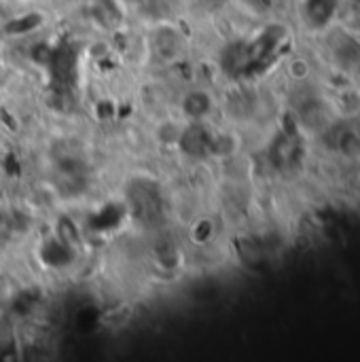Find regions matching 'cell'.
<instances>
[{
  "label": "cell",
  "instance_id": "6da1fadb",
  "mask_svg": "<svg viewBox=\"0 0 360 362\" xmlns=\"http://www.w3.org/2000/svg\"><path fill=\"white\" fill-rule=\"evenodd\" d=\"M308 155L306 138L299 123L293 119L291 127H284L276 134L269 144V163L278 172H295L303 165Z\"/></svg>",
  "mask_w": 360,
  "mask_h": 362
},
{
  "label": "cell",
  "instance_id": "7a4b0ae2",
  "mask_svg": "<svg viewBox=\"0 0 360 362\" xmlns=\"http://www.w3.org/2000/svg\"><path fill=\"white\" fill-rule=\"evenodd\" d=\"M323 136L325 146L342 157H356L360 153V112L359 115H342L318 132Z\"/></svg>",
  "mask_w": 360,
  "mask_h": 362
},
{
  "label": "cell",
  "instance_id": "3957f363",
  "mask_svg": "<svg viewBox=\"0 0 360 362\" xmlns=\"http://www.w3.org/2000/svg\"><path fill=\"white\" fill-rule=\"evenodd\" d=\"M327 53L337 72H352L360 68V38L356 32L329 28L327 32Z\"/></svg>",
  "mask_w": 360,
  "mask_h": 362
},
{
  "label": "cell",
  "instance_id": "277c9868",
  "mask_svg": "<svg viewBox=\"0 0 360 362\" xmlns=\"http://www.w3.org/2000/svg\"><path fill=\"white\" fill-rule=\"evenodd\" d=\"M149 45L155 57H159L163 64H172L185 51V36L172 21H159L151 30Z\"/></svg>",
  "mask_w": 360,
  "mask_h": 362
},
{
  "label": "cell",
  "instance_id": "5b68a950",
  "mask_svg": "<svg viewBox=\"0 0 360 362\" xmlns=\"http://www.w3.org/2000/svg\"><path fill=\"white\" fill-rule=\"evenodd\" d=\"M344 0H301V19L310 32L325 34L337 19Z\"/></svg>",
  "mask_w": 360,
  "mask_h": 362
},
{
  "label": "cell",
  "instance_id": "8992f818",
  "mask_svg": "<svg viewBox=\"0 0 360 362\" xmlns=\"http://www.w3.org/2000/svg\"><path fill=\"white\" fill-rule=\"evenodd\" d=\"M216 100L210 89L204 87H191L180 95L178 108L185 121H206L214 112Z\"/></svg>",
  "mask_w": 360,
  "mask_h": 362
},
{
  "label": "cell",
  "instance_id": "52a82bcc",
  "mask_svg": "<svg viewBox=\"0 0 360 362\" xmlns=\"http://www.w3.org/2000/svg\"><path fill=\"white\" fill-rule=\"evenodd\" d=\"M210 136H212V132L206 127V121H187L176 146L180 148L182 155L199 159V157L208 155Z\"/></svg>",
  "mask_w": 360,
  "mask_h": 362
},
{
  "label": "cell",
  "instance_id": "ba28073f",
  "mask_svg": "<svg viewBox=\"0 0 360 362\" xmlns=\"http://www.w3.org/2000/svg\"><path fill=\"white\" fill-rule=\"evenodd\" d=\"M240 151V140L233 132H212L210 144H208V155L216 159H231Z\"/></svg>",
  "mask_w": 360,
  "mask_h": 362
},
{
  "label": "cell",
  "instance_id": "9c48e42d",
  "mask_svg": "<svg viewBox=\"0 0 360 362\" xmlns=\"http://www.w3.org/2000/svg\"><path fill=\"white\" fill-rule=\"evenodd\" d=\"M13 19H15V13L11 11V6L4 4V2H0V38H4V36L11 34Z\"/></svg>",
  "mask_w": 360,
  "mask_h": 362
},
{
  "label": "cell",
  "instance_id": "30bf717a",
  "mask_svg": "<svg viewBox=\"0 0 360 362\" xmlns=\"http://www.w3.org/2000/svg\"><path fill=\"white\" fill-rule=\"evenodd\" d=\"M11 233H13V221L8 218V214L0 212V242H4Z\"/></svg>",
  "mask_w": 360,
  "mask_h": 362
},
{
  "label": "cell",
  "instance_id": "8fae6325",
  "mask_svg": "<svg viewBox=\"0 0 360 362\" xmlns=\"http://www.w3.org/2000/svg\"><path fill=\"white\" fill-rule=\"evenodd\" d=\"M121 4H136V6H140V2L142 0H119Z\"/></svg>",
  "mask_w": 360,
  "mask_h": 362
},
{
  "label": "cell",
  "instance_id": "7c38bea8",
  "mask_svg": "<svg viewBox=\"0 0 360 362\" xmlns=\"http://www.w3.org/2000/svg\"><path fill=\"white\" fill-rule=\"evenodd\" d=\"M354 2H356V4H359V6H360V0H354Z\"/></svg>",
  "mask_w": 360,
  "mask_h": 362
},
{
  "label": "cell",
  "instance_id": "4fadbf2b",
  "mask_svg": "<svg viewBox=\"0 0 360 362\" xmlns=\"http://www.w3.org/2000/svg\"><path fill=\"white\" fill-rule=\"evenodd\" d=\"M359 72H360V68H359Z\"/></svg>",
  "mask_w": 360,
  "mask_h": 362
}]
</instances>
